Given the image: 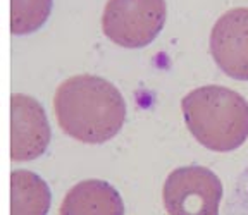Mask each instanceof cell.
Returning a JSON list of instances; mask_svg holds the SVG:
<instances>
[{
	"label": "cell",
	"instance_id": "8992f818",
	"mask_svg": "<svg viewBox=\"0 0 248 215\" xmlns=\"http://www.w3.org/2000/svg\"><path fill=\"white\" fill-rule=\"evenodd\" d=\"M50 143V126L43 107L28 95L11 96V158L35 160Z\"/></svg>",
	"mask_w": 248,
	"mask_h": 215
},
{
	"label": "cell",
	"instance_id": "5b68a950",
	"mask_svg": "<svg viewBox=\"0 0 248 215\" xmlns=\"http://www.w3.org/2000/svg\"><path fill=\"white\" fill-rule=\"evenodd\" d=\"M210 54L217 67L238 81H248V9L222 14L210 33Z\"/></svg>",
	"mask_w": 248,
	"mask_h": 215
},
{
	"label": "cell",
	"instance_id": "ba28073f",
	"mask_svg": "<svg viewBox=\"0 0 248 215\" xmlns=\"http://www.w3.org/2000/svg\"><path fill=\"white\" fill-rule=\"evenodd\" d=\"M50 208V189L40 176L30 170L11 174V214L43 215Z\"/></svg>",
	"mask_w": 248,
	"mask_h": 215
},
{
	"label": "cell",
	"instance_id": "3957f363",
	"mask_svg": "<svg viewBox=\"0 0 248 215\" xmlns=\"http://www.w3.org/2000/svg\"><path fill=\"white\" fill-rule=\"evenodd\" d=\"M166 17V0H107L102 31L119 46L143 48L159 36Z\"/></svg>",
	"mask_w": 248,
	"mask_h": 215
},
{
	"label": "cell",
	"instance_id": "277c9868",
	"mask_svg": "<svg viewBox=\"0 0 248 215\" xmlns=\"http://www.w3.org/2000/svg\"><path fill=\"white\" fill-rule=\"evenodd\" d=\"M162 196L170 215H216L222 200V184L207 167H179L167 176Z\"/></svg>",
	"mask_w": 248,
	"mask_h": 215
},
{
	"label": "cell",
	"instance_id": "6da1fadb",
	"mask_svg": "<svg viewBox=\"0 0 248 215\" xmlns=\"http://www.w3.org/2000/svg\"><path fill=\"white\" fill-rule=\"evenodd\" d=\"M54 110L61 129L88 145L114 138L126 121L121 92L107 79L92 74L64 81L55 92Z\"/></svg>",
	"mask_w": 248,
	"mask_h": 215
},
{
	"label": "cell",
	"instance_id": "9c48e42d",
	"mask_svg": "<svg viewBox=\"0 0 248 215\" xmlns=\"http://www.w3.org/2000/svg\"><path fill=\"white\" fill-rule=\"evenodd\" d=\"M52 11V0H11L12 35H30L43 26Z\"/></svg>",
	"mask_w": 248,
	"mask_h": 215
},
{
	"label": "cell",
	"instance_id": "7a4b0ae2",
	"mask_svg": "<svg viewBox=\"0 0 248 215\" xmlns=\"http://www.w3.org/2000/svg\"><path fill=\"white\" fill-rule=\"evenodd\" d=\"M186 127L212 152H232L248 138V102L224 86L193 90L181 102Z\"/></svg>",
	"mask_w": 248,
	"mask_h": 215
},
{
	"label": "cell",
	"instance_id": "52a82bcc",
	"mask_svg": "<svg viewBox=\"0 0 248 215\" xmlns=\"http://www.w3.org/2000/svg\"><path fill=\"white\" fill-rule=\"evenodd\" d=\"M59 214L62 215H123L124 203L119 193L105 181L78 183L66 195Z\"/></svg>",
	"mask_w": 248,
	"mask_h": 215
}]
</instances>
